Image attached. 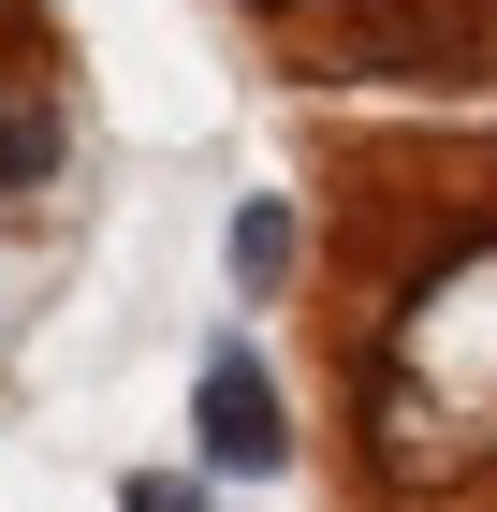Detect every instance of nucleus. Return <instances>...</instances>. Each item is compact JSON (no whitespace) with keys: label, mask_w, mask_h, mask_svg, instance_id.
Here are the masks:
<instances>
[{"label":"nucleus","mask_w":497,"mask_h":512,"mask_svg":"<svg viewBox=\"0 0 497 512\" xmlns=\"http://www.w3.org/2000/svg\"><path fill=\"white\" fill-rule=\"evenodd\" d=\"M351 59L410 88H483L497 74V0H366L351 15Z\"/></svg>","instance_id":"f257e3e1"},{"label":"nucleus","mask_w":497,"mask_h":512,"mask_svg":"<svg viewBox=\"0 0 497 512\" xmlns=\"http://www.w3.org/2000/svg\"><path fill=\"white\" fill-rule=\"evenodd\" d=\"M191 425H205V469H234V483L293 469V425H278V381H264L249 352H205V381H191Z\"/></svg>","instance_id":"f03ea898"},{"label":"nucleus","mask_w":497,"mask_h":512,"mask_svg":"<svg viewBox=\"0 0 497 512\" xmlns=\"http://www.w3.org/2000/svg\"><path fill=\"white\" fill-rule=\"evenodd\" d=\"M234 278H249V293L293 278V205H249V220H234Z\"/></svg>","instance_id":"7ed1b4c3"},{"label":"nucleus","mask_w":497,"mask_h":512,"mask_svg":"<svg viewBox=\"0 0 497 512\" xmlns=\"http://www.w3.org/2000/svg\"><path fill=\"white\" fill-rule=\"evenodd\" d=\"M44 161H59V132H44V118H0V176H44Z\"/></svg>","instance_id":"20e7f679"},{"label":"nucleus","mask_w":497,"mask_h":512,"mask_svg":"<svg viewBox=\"0 0 497 512\" xmlns=\"http://www.w3.org/2000/svg\"><path fill=\"white\" fill-rule=\"evenodd\" d=\"M117 512H191V483H132V498H117Z\"/></svg>","instance_id":"39448f33"}]
</instances>
